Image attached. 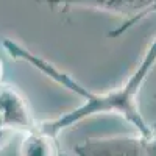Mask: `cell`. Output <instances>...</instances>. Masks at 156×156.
I'll list each match as a JSON object with an SVG mask.
<instances>
[{"instance_id":"obj_1","label":"cell","mask_w":156,"mask_h":156,"mask_svg":"<svg viewBox=\"0 0 156 156\" xmlns=\"http://www.w3.org/2000/svg\"><path fill=\"white\" fill-rule=\"evenodd\" d=\"M3 45L14 59L28 62L36 70L42 72L51 81H55L64 89L70 90L72 94H75L81 100L80 105L75 106L73 109L64 112L51 120L41 122V126L50 134L58 137L61 133L67 131L69 128L76 126L83 120L90 119L94 115H101V114H112V115L122 117L139 134L151 133V128L145 122L139 108V94H140L142 86L145 84L147 78L150 76L151 70L156 66V36L147 47L145 53L142 55L137 67L128 75L126 80L120 86H117L111 90H106V92H97L94 89L86 87L78 80H75L72 75L56 67L53 62L33 53L31 50L25 48L23 45L11 41V39H6Z\"/></svg>"},{"instance_id":"obj_2","label":"cell","mask_w":156,"mask_h":156,"mask_svg":"<svg viewBox=\"0 0 156 156\" xmlns=\"http://www.w3.org/2000/svg\"><path fill=\"white\" fill-rule=\"evenodd\" d=\"M48 5L58 8H86L97 9L114 14L122 19L119 25L109 34L112 37H119L128 30L156 12V0H47Z\"/></svg>"},{"instance_id":"obj_3","label":"cell","mask_w":156,"mask_h":156,"mask_svg":"<svg viewBox=\"0 0 156 156\" xmlns=\"http://www.w3.org/2000/svg\"><path fill=\"white\" fill-rule=\"evenodd\" d=\"M73 150L75 156H156V133L90 137Z\"/></svg>"},{"instance_id":"obj_4","label":"cell","mask_w":156,"mask_h":156,"mask_svg":"<svg viewBox=\"0 0 156 156\" xmlns=\"http://www.w3.org/2000/svg\"><path fill=\"white\" fill-rule=\"evenodd\" d=\"M20 156H62L58 137L41 126V122L23 134Z\"/></svg>"},{"instance_id":"obj_5","label":"cell","mask_w":156,"mask_h":156,"mask_svg":"<svg viewBox=\"0 0 156 156\" xmlns=\"http://www.w3.org/2000/svg\"><path fill=\"white\" fill-rule=\"evenodd\" d=\"M2 72H3V67H2V61H0V86H2Z\"/></svg>"}]
</instances>
